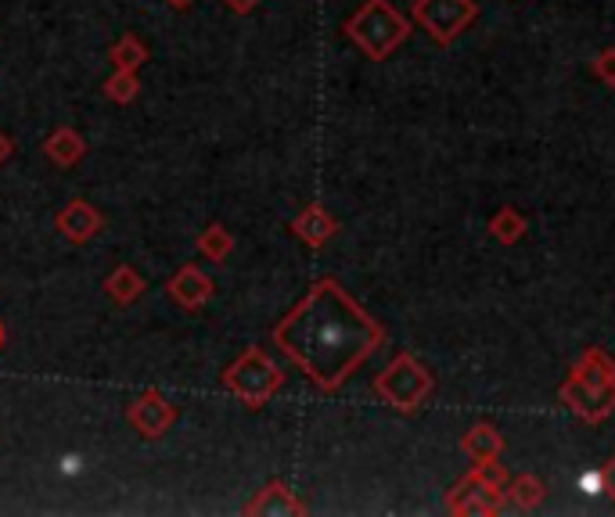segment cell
Returning a JSON list of instances; mask_svg holds the SVG:
<instances>
[{
  "label": "cell",
  "mask_w": 615,
  "mask_h": 517,
  "mask_svg": "<svg viewBox=\"0 0 615 517\" xmlns=\"http://www.w3.org/2000/svg\"><path fill=\"white\" fill-rule=\"evenodd\" d=\"M504 488H508V471L500 460H493V464H476V471H468L450 488L447 510L457 517H493L508 499Z\"/></svg>",
  "instance_id": "cell-4"
},
{
  "label": "cell",
  "mask_w": 615,
  "mask_h": 517,
  "mask_svg": "<svg viewBox=\"0 0 615 517\" xmlns=\"http://www.w3.org/2000/svg\"><path fill=\"white\" fill-rule=\"evenodd\" d=\"M126 421L134 424L137 435H145V439H163L169 428H174L177 421V407L169 402L163 392H145V395H137L131 402V410H126Z\"/></svg>",
  "instance_id": "cell-8"
},
{
  "label": "cell",
  "mask_w": 615,
  "mask_h": 517,
  "mask_svg": "<svg viewBox=\"0 0 615 517\" xmlns=\"http://www.w3.org/2000/svg\"><path fill=\"white\" fill-rule=\"evenodd\" d=\"M105 292H108L112 302H119V306H131V302H137L140 295H145V277H140L134 266H116L108 273Z\"/></svg>",
  "instance_id": "cell-15"
},
{
  "label": "cell",
  "mask_w": 615,
  "mask_h": 517,
  "mask_svg": "<svg viewBox=\"0 0 615 517\" xmlns=\"http://www.w3.org/2000/svg\"><path fill=\"white\" fill-rule=\"evenodd\" d=\"M292 234L306 244V249H324L327 241H332L338 234V220L332 212H327L324 205H306L303 212L292 220Z\"/></svg>",
  "instance_id": "cell-11"
},
{
  "label": "cell",
  "mask_w": 615,
  "mask_h": 517,
  "mask_svg": "<svg viewBox=\"0 0 615 517\" xmlns=\"http://www.w3.org/2000/svg\"><path fill=\"white\" fill-rule=\"evenodd\" d=\"M504 493L519 510H536L540 503L548 499V485H543L540 478H533V474H519V478L508 482Z\"/></svg>",
  "instance_id": "cell-16"
},
{
  "label": "cell",
  "mask_w": 615,
  "mask_h": 517,
  "mask_svg": "<svg viewBox=\"0 0 615 517\" xmlns=\"http://www.w3.org/2000/svg\"><path fill=\"white\" fill-rule=\"evenodd\" d=\"M601 474H605V496L615 503V456L608 460V464L605 467H601Z\"/></svg>",
  "instance_id": "cell-23"
},
{
  "label": "cell",
  "mask_w": 615,
  "mask_h": 517,
  "mask_svg": "<svg viewBox=\"0 0 615 517\" xmlns=\"http://www.w3.org/2000/svg\"><path fill=\"white\" fill-rule=\"evenodd\" d=\"M140 91V83H137V72H123L116 68L112 76L105 80V97L108 101H116V105H131V101L137 97Z\"/></svg>",
  "instance_id": "cell-20"
},
{
  "label": "cell",
  "mask_w": 615,
  "mask_h": 517,
  "mask_svg": "<svg viewBox=\"0 0 615 517\" xmlns=\"http://www.w3.org/2000/svg\"><path fill=\"white\" fill-rule=\"evenodd\" d=\"M223 4L231 8L234 14H249V11H252L256 4H260V0H223Z\"/></svg>",
  "instance_id": "cell-24"
},
{
  "label": "cell",
  "mask_w": 615,
  "mask_h": 517,
  "mask_svg": "<svg viewBox=\"0 0 615 517\" xmlns=\"http://www.w3.org/2000/svg\"><path fill=\"white\" fill-rule=\"evenodd\" d=\"M223 384L231 388V392L246 402L249 410H260L274 399V392L284 384V373L267 352L246 349L231 367L223 370Z\"/></svg>",
  "instance_id": "cell-6"
},
{
  "label": "cell",
  "mask_w": 615,
  "mask_h": 517,
  "mask_svg": "<svg viewBox=\"0 0 615 517\" xmlns=\"http://www.w3.org/2000/svg\"><path fill=\"white\" fill-rule=\"evenodd\" d=\"M11 155H15V140H11L8 134H0V162H8Z\"/></svg>",
  "instance_id": "cell-25"
},
{
  "label": "cell",
  "mask_w": 615,
  "mask_h": 517,
  "mask_svg": "<svg viewBox=\"0 0 615 517\" xmlns=\"http://www.w3.org/2000/svg\"><path fill=\"white\" fill-rule=\"evenodd\" d=\"M557 399L586 424H601L615 413V359L591 345L576 363H572L569 378L557 388Z\"/></svg>",
  "instance_id": "cell-2"
},
{
  "label": "cell",
  "mask_w": 615,
  "mask_h": 517,
  "mask_svg": "<svg viewBox=\"0 0 615 517\" xmlns=\"http://www.w3.org/2000/svg\"><path fill=\"white\" fill-rule=\"evenodd\" d=\"M166 287H169V298H174L177 306H184V309H202L206 302L212 298V281L191 263L180 266L174 277H169Z\"/></svg>",
  "instance_id": "cell-12"
},
{
  "label": "cell",
  "mask_w": 615,
  "mask_h": 517,
  "mask_svg": "<svg viewBox=\"0 0 615 517\" xmlns=\"http://www.w3.org/2000/svg\"><path fill=\"white\" fill-rule=\"evenodd\" d=\"M436 392V378L421 359H414L410 352H399L389 367H385L375 378V395L382 402H389L399 413H414L421 410L428 395Z\"/></svg>",
  "instance_id": "cell-5"
},
{
  "label": "cell",
  "mask_w": 615,
  "mask_h": 517,
  "mask_svg": "<svg viewBox=\"0 0 615 517\" xmlns=\"http://www.w3.org/2000/svg\"><path fill=\"white\" fill-rule=\"evenodd\" d=\"M594 76L605 86H615V48H605L594 57Z\"/></svg>",
  "instance_id": "cell-21"
},
{
  "label": "cell",
  "mask_w": 615,
  "mask_h": 517,
  "mask_svg": "<svg viewBox=\"0 0 615 517\" xmlns=\"http://www.w3.org/2000/svg\"><path fill=\"white\" fill-rule=\"evenodd\" d=\"M479 19L476 0H414V22H418L439 48H447Z\"/></svg>",
  "instance_id": "cell-7"
},
{
  "label": "cell",
  "mask_w": 615,
  "mask_h": 517,
  "mask_svg": "<svg viewBox=\"0 0 615 517\" xmlns=\"http://www.w3.org/2000/svg\"><path fill=\"white\" fill-rule=\"evenodd\" d=\"M346 36L371 57V62H385L393 51H399L407 43L410 22L389 4V0H364L361 11L346 22Z\"/></svg>",
  "instance_id": "cell-3"
},
{
  "label": "cell",
  "mask_w": 615,
  "mask_h": 517,
  "mask_svg": "<svg viewBox=\"0 0 615 517\" xmlns=\"http://www.w3.org/2000/svg\"><path fill=\"white\" fill-rule=\"evenodd\" d=\"M166 4H174L177 11H188V8L195 4V0H166Z\"/></svg>",
  "instance_id": "cell-26"
},
{
  "label": "cell",
  "mask_w": 615,
  "mask_h": 517,
  "mask_svg": "<svg viewBox=\"0 0 615 517\" xmlns=\"http://www.w3.org/2000/svg\"><path fill=\"white\" fill-rule=\"evenodd\" d=\"M461 450L476 460V464H493V460L504 456V435H500L490 421H479L461 435Z\"/></svg>",
  "instance_id": "cell-13"
},
{
  "label": "cell",
  "mask_w": 615,
  "mask_h": 517,
  "mask_svg": "<svg viewBox=\"0 0 615 517\" xmlns=\"http://www.w3.org/2000/svg\"><path fill=\"white\" fill-rule=\"evenodd\" d=\"M490 234L493 241L500 244H519L525 238V215L514 209V205H504V209H497L493 212V220H490Z\"/></svg>",
  "instance_id": "cell-17"
},
{
  "label": "cell",
  "mask_w": 615,
  "mask_h": 517,
  "mask_svg": "<svg viewBox=\"0 0 615 517\" xmlns=\"http://www.w3.org/2000/svg\"><path fill=\"white\" fill-rule=\"evenodd\" d=\"M382 341L385 327L335 277H321L274 327V345L321 392H338Z\"/></svg>",
  "instance_id": "cell-1"
},
{
  "label": "cell",
  "mask_w": 615,
  "mask_h": 517,
  "mask_svg": "<svg viewBox=\"0 0 615 517\" xmlns=\"http://www.w3.org/2000/svg\"><path fill=\"white\" fill-rule=\"evenodd\" d=\"M108 57H112V65H116V68H123V72H137L140 65L148 62V48H145V43H140L134 33H126V36L116 43V48L108 51Z\"/></svg>",
  "instance_id": "cell-19"
},
{
  "label": "cell",
  "mask_w": 615,
  "mask_h": 517,
  "mask_svg": "<svg viewBox=\"0 0 615 517\" xmlns=\"http://www.w3.org/2000/svg\"><path fill=\"white\" fill-rule=\"evenodd\" d=\"M246 514L249 517H303L310 514L306 510V503L299 499L292 493V485H284V482H267L260 493H256L249 503H246Z\"/></svg>",
  "instance_id": "cell-9"
},
{
  "label": "cell",
  "mask_w": 615,
  "mask_h": 517,
  "mask_svg": "<svg viewBox=\"0 0 615 517\" xmlns=\"http://www.w3.org/2000/svg\"><path fill=\"white\" fill-rule=\"evenodd\" d=\"M83 151H87V140H83L73 126H62V129H54V134L48 137L44 144V155L51 158L54 166H76Z\"/></svg>",
  "instance_id": "cell-14"
},
{
  "label": "cell",
  "mask_w": 615,
  "mask_h": 517,
  "mask_svg": "<svg viewBox=\"0 0 615 517\" xmlns=\"http://www.w3.org/2000/svg\"><path fill=\"white\" fill-rule=\"evenodd\" d=\"M580 488H583L586 496H601V493H605V474H601V471L583 474V478H580Z\"/></svg>",
  "instance_id": "cell-22"
},
{
  "label": "cell",
  "mask_w": 615,
  "mask_h": 517,
  "mask_svg": "<svg viewBox=\"0 0 615 517\" xmlns=\"http://www.w3.org/2000/svg\"><path fill=\"white\" fill-rule=\"evenodd\" d=\"M4 338H8V330H4V324H0V349H4Z\"/></svg>",
  "instance_id": "cell-27"
},
{
  "label": "cell",
  "mask_w": 615,
  "mask_h": 517,
  "mask_svg": "<svg viewBox=\"0 0 615 517\" xmlns=\"http://www.w3.org/2000/svg\"><path fill=\"white\" fill-rule=\"evenodd\" d=\"M54 226H59V234L65 241H73V244H87L91 238L102 234V226H105V215L97 212L91 201H69V205L59 212V220H54Z\"/></svg>",
  "instance_id": "cell-10"
},
{
  "label": "cell",
  "mask_w": 615,
  "mask_h": 517,
  "mask_svg": "<svg viewBox=\"0 0 615 517\" xmlns=\"http://www.w3.org/2000/svg\"><path fill=\"white\" fill-rule=\"evenodd\" d=\"M198 252H202L206 258H212V263H223V258L234 252L231 230H227L223 223H209L202 234H198Z\"/></svg>",
  "instance_id": "cell-18"
}]
</instances>
